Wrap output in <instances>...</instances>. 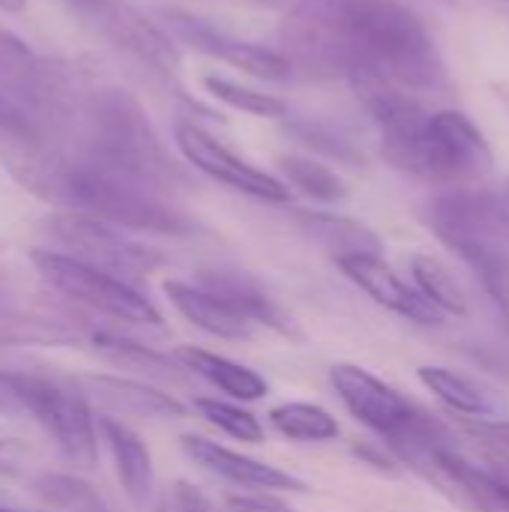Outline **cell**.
I'll use <instances>...</instances> for the list:
<instances>
[{
  "mask_svg": "<svg viewBox=\"0 0 509 512\" xmlns=\"http://www.w3.org/2000/svg\"><path fill=\"white\" fill-rule=\"evenodd\" d=\"M279 51L303 78L375 75L414 96L450 90L432 30L399 0H294Z\"/></svg>",
  "mask_w": 509,
  "mask_h": 512,
  "instance_id": "cell-1",
  "label": "cell"
},
{
  "mask_svg": "<svg viewBox=\"0 0 509 512\" xmlns=\"http://www.w3.org/2000/svg\"><path fill=\"white\" fill-rule=\"evenodd\" d=\"M63 147L102 171L129 177L165 195L189 183L183 165L165 150L141 102L114 84H81L60 123Z\"/></svg>",
  "mask_w": 509,
  "mask_h": 512,
  "instance_id": "cell-2",
  "label": "cell"
},
{
  "mask_svg": "<svg viewBox=\"0 0 509 512\" xmlns=\"http://www.w3.org/2000/svg\"><path fill=\"white\" fill-rule=\"evenodd\" d=\"M390 168L447 189H462L492 174L495 153L468 114L444 108L426 117L420 132L390 162Z\"/></svg>",
  "mask_w": 509,
  "mask_h": 512,
  "instance_id": "cell-3",
  "label": "cell"
},
{
  "mask_svg": "<svg viewBox=\"0 0 509 512\" xmlns=\"http://www.w3.org/2000/svg\"><path fill=\"white\" fill-rule=\"evenodd\" d=\"M0 396L12 408L27 411L69 465L81 471L96 468V417L81 390L36 372H0Z\"/></svg>",
  "mask_w": 509,
  "mask_h": 512,
  "instance_id": "cell-4",
  "label": "cell"
},
{
  "mask_svg": "<svg viewBox=\"0 0 509 512\" xmlns=\"http://www.w3.org/2000/svg\"><path fill=\"white\" fill-rule=\"evenodd\" d=\"M426 225L474 270L489 297L509 318V243L480 216L474 186L447 189L426 207Z\"/></svg>",
  "mask_w": 509,
  "mask_h": 512,
  "instance_id": "cell-5",
  "label": "cell"
},
{
  "mask_svg": "<svg viewBox=\"0 0 509 512\" xmlns=\"http://www.w3.org/2000/svg\"><path fill=\"white\" fill-rule=\"evenodd\" d=\"M30 264L39 273V279L72 300L75 306H84L96 315L123 321V324H144V327H162V312L141 294L135 285L96 270L90 264H81L57 249H30Z\"/></svg>",
  "mask_w": 509,
  "mask_h": 512,
  "instance_id": "cell-6",
  "label": "cell"
},
{
  "mask_svg": "<svg viewBox=\"0 0 509 512\" xmlns=\"http://www.w3.org/2000/svg\"><path fill=\"white\" fill-rule=\"evenodd\" d=\"M42 231L45 237H51L57 252L96 270H105L129 285L156 273L165 264V255L159 249L84 213L57 210L42 219Z\"/></svg>",
  "mask_w": 509,
  "mask_h": 512,
  "instance_id": "cell-7",
  "label": "cell"
},
{
  "mask_svg": "<svg viewBox=\"0 0 509 512\" xmlns=\"http://www.w3.org/2000/svg\"><path fill=\"white\" fill-rule=\"evenodd\" d=\"M66 6L90 33L135 57L156 75L174 78L180 72V45L129 0H66Z\"/></svg>",
  "mask_w": 509,
  "mask_h": 512,
  "instance_id": "cell-8",
  "label": "cell"
},
{
  "mask_svg": "<svg viewBox=\"0 0 509 512\" xmlns=\"http://www.w3.org/2000/svg\"><path fill=\"white\" fill-rule=\"evenodd\" d=\"M162 21H165V33L177 45L192 48L195 54L228 63L234 69H240L246 75H255V78H264V81H288V78H294L291 63L285 60V54L279 48L231 36V33L213 27L210 21L198 18V15H192L186 9H177V6H165Z\"/></svg>",
  "mask_w": 509,
  "mask_h": 512,
  "instance_id": "cell-9",
  "label": "cell"
},
{
  "mask_svg": "<svg viewBox=\"0 0 509 512\" xmlns=\"http://www.w3.org/2000/svg\"><path fill=\"white\" fill-rule=\"evenodd\" d=\"M174 141H177V150L183 153V159L195 171L207 174L210 180H216L240 195L270 201V204H285L291 198V189L276 174H267L258 165L240 159L234 150H228L222 141H216V135H210L195 120H177Z\"/></svg>",
  "mask_w": 509,
  "mask_h": 512,
  "instance_id": "cell-10",
  "label": "cell"
},
{
  "mask_svg": "<svg viewBox=\"0 0 509 512\" xmlns=\"http://www.w3.org/2000/svg\"><path fill=\"white\" fill-rule=\"evenodd\" d=\"M330 384L342 405L372 432L384 435L387 441L405 432L414 417L420 414L399 390L375 378L372 372L354 366V363H336L330 369Z\"/></svg>",
  "mask_w": 509,
  "mask_h": 512,
  "instance_id": "cell-11",
  "label": "cell"
},
{
  "mask_svg": "<svg viewBox=\"0 0 509 512\" xmlns=\"http://www.w3.org/2000/svg\"><path fill=\"white\" fill-rule=\"evenodd\" d=\"M180 447L183 453L198 465L204 468L207 474L225 480V483H234L240 486L243 492H270V495H279V492H309V486L288 474V471H279L267 462H258L252 456H243V453H234L204 435H183L180 438Z\"/></svg>",
  "mask_w": 509,
  "mask_h": 512,
  "instance_id": "cell-12",
  "label": "cell"
},
{
  "mask_svg": "<svg viewBox=\"0 0 509 512\" xmlns=\"http://www.w3.org/2000/svg\"><path fill=\"white\" fill-rule=\"evenodd\" d=\"M339 270L357 285L363 288L375 303H381L384 309L405 315L417 324H438L444 315L417 291L411 288L381 255H351V258H339L336 261Z\"/></svg>",
  "mask_w": 509,
  "mask_h": 512,
  "instance_id": "cell-13",
  "label": "cell"
},
{
  "mask_svg": "<svg viewBox=\"0 0 509 512\" xmlns=\"http://www.w3.org/2000/svg\"><path fill=\"white\" fill-rule=\"evenodd\" d=\"M201 288L225 297L231 306H237L255 327H267L291 342H300L303 333L297 327V321L261 288L258 279H252L249 273H231V270H204L198 273V282Z\"/></svg>",
  "mask_w": 509,
  "mask_h": 512,
  "instance_id": "cell-14",
  "label": "cell"
},
{
  "mask_svg": "<svg viewBox=\"0 0 509 512\" xmlns=\"http://www.w3.org/2000/svg\"><path fill=\"white\" fill-rule=\"evenodd\" d=\"M165 297L192 327H198L216 339L243 342V339H252V333H255V324L237 306H231L225 297H219L195 282L171 279V282H165Z\"/></svg>",
  "mask_w": 509,
  "mask_h": 512,
  "instance_id": "cell-15",
  "label": "cell"
},
{
  "mask_svg": "<svg viewBox=\"0 0 509 512\" xmlns=\"http://www.w3.org/2000/svg\"><path fill=\"white\" fill-rule=\"evenodd\" d=\"M96 435L108 447V456L114 462L117 480L123 486V495L135 510H144L153 498V459L144 441L114 417H99L96 420Z\"/></svg>",
  "mask_w": 509,
  "mask_h": 512,
  "instance_id": "cell-16",
  "label": "cell"
},
{
  "mask_svg": "<svg viewBox=\"0 0 509 512\" xmlns=\"http://www.w3.org/2000/svg\"><path fill=\"white\" fill-rule=\"evenodd\" d=\"M78 384L87 387V393H93L105 408H111L117 414L159 417V420H180V417H186L183 402H177L171 393L147 387V381H138V378L84 375V378H78Z\"/></svg>",
  "mask_w": 509,
  "mask_h": 512,
  "instance_id": "cell-17",
  "label": "cell"
},
{
  "mask_svg": "<svg viewBox=\"0 0 509 512\" xmlns=\"http://www.w3.org/2000/svg\"><path fill=\"white\" fill-rule=\"evenodd\" d=\"M150 512H294L282 498L270 492H225V495H207L204 489L174 480L165 486Z\"/></svg>",
  "mask_w": 509,
  "mask_h": 512,
  "instance_id": "cell-18",
  "label": "cell"
},
{
  "mask_svg": "<svg viewBox=\"0 0 509 512\" xmlns=\"http://www.w3.org/2000/svg\"><path fill=\"white\" fill-rule=\"evenodd\" d=\"M186 372H192L195 378H204L207 384H213L216 390H222L225 396L231 399H240V402H258L267 396V381L243 366V363H234L222 354H213V351H204V348H195V345H180L174 348L171 354Z\"/></svg>",
  "mask_w": 509,
  "mask_h": 512,
  "instance_id": "cell-19",
  "label": "cell"
},
{
  "mask_svg": "<svg viewBox=\"0 0 509 512\" xmlns=\"http://www.w3.org/2000/svg\"><path fill=\"white\" fill-rule=\"evenodd\" d=\"M90 345L99 357H105L108 363L126 369V372H135L141 378H153V381H162V384H177V387H186L189 384V375L171 354H159L141 342H132L126 336H114V333H93L90 336Z\"/></svg>",
  "mask_w": 509,
  "mask_h": 512,
  "instance_id": "cell-20",
  "label": "cell"
},
{
  "mask_svg": "<svg viewBox=\"0 0 509 512\" xmlns=\"http://www.w3.org/2000/svg\"><path fill=\"white\" fill-rule=\"evenodd\" d=\"M294 219L306 237L324 246L336 261L351 255H381V240L363 222L336 213H315V210H294Z\"/></svg>",
  "mask_w": 509,
  "mask_h": 512,
  "instance_id": "cell-21",
  "label": "cell"
},
{
  "mask_svg": "<svg viewBox=\"0 0 509 512\" xmlns=\"http://www.w3.org/2000/svg\"><path fill=\"white\" fill-rule=\"evenodd\" d=\"M276 165H279V174H282L279 180L285 186H294L306 198L333 204V201H342L348 195V183L330 165H324V162H318L312 156L285 153V156L276 159Z\"/></svg>",
  "mask_w": 509,
  "mask_h": 512,
  "instance_id": "cell-22",
  "label": "cell"
},
{
  "mask_svg": "<svg viewBox=\"0 0 509 512\" xmlns=\"http://www.w3.org/2000/svg\"><path fill=\"white\" fill-rule=\"evenodd\" d=\"M270 426L288 438V441H300V444H324V441H336L339 438V420L324 411L321 405H309V402H285L276 405L270 411Z\"/></svg>",
  "mask_w": 509,
  "mask_h": 512,
  "instance_id": "cell-23",
  "label": "cell"
},
{
  "mask_svg": "<svg viewBox=\"0 0 509 512\" xmlns=\"http://www.w3.org/2000/svg\"><path fill=\"white\" fill-rule=\"evenodd\" d=\"M459 432L477 456L480 468L509 486V423L504 420H477L462 417Z\"/></svg>",
  "mask_w": 509,
  "mask_h": 512,
  "instance_id": "cell-24",
  "label": "cell"
},
{
  "mask_svg": "<svg viewBox=\"0 0 509 512\" xmlns=\"http://www.w3.org/2000/svg\"><path fill=\"white\" fill-rule=\"evenodd\" d=\"M411 273L417 282V291L441 312V315H465L468 297L462 282L432 255H417L411 261Z\"/></svg>",
  "mask_w": 509,
  "mask_h": 512,
  "instance_id": "cell-25",
  "label": "cell"
},
{
  "mask_svg": "<svg viewBox=\"0 0 509 512\" xmlns=\"http://www.w3.org/2000/svg\"><path fill=\"white\" fill-rule=\"evenodd\" d=\"M201 84H204V90H207L213 99L225 102V105L234 108V111H243V114H252V117H270V120L288 117V102H285L282 96H276V93H264V90H258V87L231 81V78L216 75V72L204 75Z\"/></svg>",
  "mask_w": 509,
  "mask_h": 512,
  "instance_id": "cell-26",
  "label": "cell"
},
{
  "mask_svg": "<svg viewBox=\"0 0 509 512\" xmlns=\"http://www.w3.org/2000/svg\"><path fill=\"white\" fill-rule=\"evenodd\" d=\"M33 492L51 510L111 512L105 507L102 495L90 483H84L81 477H72V474H42L33 480Z\"/></svg>",
  "mask_w": 509,
  "mask_h": 512,
  "instance_id": "cell-27",
  "label": "cell"
},
{
  "mask_svg": "<svg viewBox=\"0 0 509 512\" xmlns=\"http://www.w3.org/2000/svg\"><path fill=\"white\" fill-rule=\"evenodd\" d=\"M420 381L429 387V393H435V399H441L450 411H456L459 417H483L489 411L486 396L459 372L453 369H441V366H423L420 369Z\"/></svg>",
  "mask_w": 509,
  "mask_h": 512,
  "instance_id": "cell-28",
  "label": "cell"
},
{
  "mask_svg": "<svg viewBox=\"0 0 509 512\" xmlns=\"http://www.w3.org/2000/svg\"><path fill=\"white\" fill-rule=\"evenodd\" d=\"M78 333L54 318L0 312V348L15 345H72Z\"/></svg>",
  "mask_w": 509,
  "mask_h": 512,
  "instance_id": "cell-29",
  "label": "cell"
},
{
  "mask_svg": "<svg viewBox=\"0 0 509 512\" xmlns=\"http://www.w3.org/2000/svg\"><path fill=\"white\" fill-rule=\"evenodd\" d=\"M195 411L210 423L216 426L219 432L243 441V444H261L264 441V426L261 420L240 408V405H231V402H222V399H210V396H198L195 399Z\"/></svg>",
  "mask_w": 509,
  "mask_h": 512,
  "instance_id": "cell-30",
  "label": "cell"
},
{
  "mask_svg": "<svg viewBox=\"0 0 509 512\" xmlns=\"http://www.w3.org/2000/svg\"><path fill=\"white\" fill-rule=\"evenodd\" d=\"M291 132L306 144L312 147L315 153H324L330 159H342V162H360V150L354 147V141H348L342 132L324 126V123H294Z\"/></svg>",
  "mask_w": 509,
  "mask_h": 512,
  "instance_id": "cell-31",
  "label": "cell"
},
{
  "mask_svg": "<svg viewBox=\"0 0 509 512\" xmlns=\"http://www.w3.org/2000/svg\"><path fill=\"white\" fill-rule=\"evenodd\" d=\"M474 201L477 210L483 216V222L509 243V180L486 186V189H474Z\"/></svg>",
  "mask_w": 509,
  "mask_h": 512,
  "instance_id": "cell-32",
  "label": "cell"
},
{
  "mask_svg": "<svg viewBox=\"0 0 509 512\" xmlns=\"http://www.w3.org/2000/svg\"><path fill=\"white\" fill-rule=\"evenodd\" d=\"M492 93L504 102L509 108V81L507 78H498V81H492Z\"/></svg>",
  "mask_w": 509,
  "mask_h": 512,
  "instance_id": "cell-33",
  "label": "cell"
},
{
  "mask_svg": "<svg viewBox=\"0 0 509 512\" xmlns=\"http://www.w3.org/2000/svg\"><path fill=\"white\" fill-rule=\"evenodd\" d=\"M24 6H27V0H0V12H9V15L24 12Z\"/></svg>",
  "mask_w": 509,
  "mask_h": 512,
  "instance_id": "cell-34",
  "label": "cell"
},
{
  "mask_svg": "<svg viewBox=\"0 0 509 512\" xmlns=\"http://www.w3.org/2000/svg\"><path fill=\"white\" fill-rule=\"evenodd\" d=\"M483 3H489L495 12H501L504 18H509V0H483Z\"/></svg>",
  "mask_w": 509,
  "mask_h": 512,
  "instance_id": "cell-35",
  "label": "cell"
},
{
  "mask_svg": "<svg viewBox=\"0 0 509 512\" xmlns=\"http://www.w3.org/2000/svg\"><path fill=\"white\" fill-rule=\"evenodd\" d=\"M249 3H264V6H291L294 0H249Z\"/></svg>",
  "mask_w": 509,
  "mask_h": 512,
  "instance_id": "cell-36",
  "label": "cell"
},
{
  "mask_svg": "<svg viewBox=\"0 0 509 512\" xmlns=\"http://www.w3.org/2000/svg\"><path fill=\"white\" fill-rule=\"evenodd\" d=\"M0 512H18V510H3V507H0Z\"/></svg>",
  "mask_w": 509,
  "mask_h": 512,
  "instance_id": "cell-37",
  "label": "cell"
},
{
  "mask_svg": "<svg viewBox=\"0 0 509 512\" xmlns=\"http://www.w3.org/2000/svg\"><path fill=\"white\" fill-rule=\"evenodd\" d=\"M0 447H3V441H0Z\"/></svg>",
  "mask_w": 509,
  "mask_h": 512,
  "instance_id": "cell-38",
  "label": "cell"
}]
</instances>
